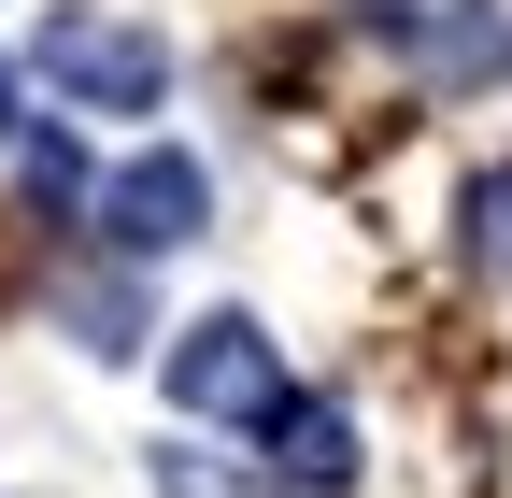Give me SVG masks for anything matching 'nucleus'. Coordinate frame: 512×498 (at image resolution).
<instances>
[{
  "label": "nucleus",
  "mask_w": 512,
  "mask_h": 498,
  "mask_svg": "<svg viewBox=\"0 0 512 498\" xmlns=\"http://www.w3.org/2000/svg\"><path fill=\"white\" fill-rule=\"evenodd\" d=\"M29 72H43L57 100H86V114H157L171 43H157V29H128V15H100V0H57V15L29 29Z\"/></svg>",
  "instance_id": "1"
},
{
  "label": "nucleus",
  "mask_w": 512,
  "mask_h": 498,
  "mask_svg": "<svg viewBox=\"0 0 512 498\" xmlns=\"http://www.w3.org/2000/svg\"><path fill=\"white\" fill-rule=\"evenodd\" d=\"M171 399L214 413V427H271V413H285V356H271V328H256V314H200V328L171 342Z\"/></svg>",
  "instance_id": "2"
},
{
  "label": "nucleus",
  "mask_w": 512,
  "mask_h": 498,
  "mask_svg": "<svg viewBox=\"0 0 512 498\" xmlns=\"http://www.w3.org/2000/svg\"><path fill=\"white\" fill-rule=\"evenodd\" d=\"M200 214H214V171L171 157V143L100 185V242H114V257H171V242H200Z\"/></svg>",
  "instance_id": "3"
},
{
  "label": "nucleus",
  "mask_w": 512,
  "mask_h": 498,
  "mask_svg": "<svg viewBox=\"0 0 512 498\" xmlns=\"http://www.w3.org/2000/svg\"><path fill=\"white\" fill-rule=\"evenodd\" d=\"M271 456H285L299 498H342V484H356V427H342L328 399H285V413H271Z\"/></svg>",
  "instance_id": "4"
},
{
  "label": "nucleus",
  "mask_w": 512,
  "mask_h": 498,
  "mask_svg": "<svg viewBox=\"0 0 512 498\" xmlns=\"http://www.w3.org/2000/svg\"><path fill=\"white\" fill-rule=\"evenodd\" d=\"M456 242H470V271H512V157H498V171H470Z\"/></svg>",
  "instance_id": "5"
},
{
  "label": "nucleus",
  "mask_w": 512,
  "mask_h": 498,
  "mask_svg": "<svg viewBox=\"0 0 512 498\" xmlns=\"http://www.w3.org/2000/svg\"><path fill=\"white\" fill-rule=\"evenodd\" d=\"M29 200H43V214L86 200V171H72V143H57V129H29Z\"/></svg>",
  "instance_id": "6"
},
{
  "label": "nucleus",
  "mask_w": 512,
  "mask_h": 498,
  "mask_svg": "<svg viewBox=\"0 0 512 498\" xmlns=\"http://www.w3.org/2000/svg\"><path fill=\"white\" fill-rule=\"evenodd\" d=\"M157 498H256V484H228L214 456H157Z\"/></svg>",
  "instance_id": "7"
},
{
  "label": "nucleus",
  "mask_w": 512,
  "mask_h": 498,
  "mask_svg": "<svg viewBox=\"0 0 512 498\" xmlns=\"http://www.w3.org/2000/svg\"><path fill=\"white\" fill-rule=\"evenodd\" d=\"M0 129H15V72H0Z\"/></svg>",
  "instance_id": "8"
}]
</instances>
